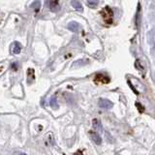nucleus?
<instances>
[{
  "label": "nucleus",
  "instance_id": "obj_1",
  "mask_svg": "<svg viewBox=\"0 0 155 155\" xmlns=\"http://www.w3.org/2000/svg\"><path fill=\"white\" fill-rule=\"evenodd\" d=\"M101 15L103 16V19L108 24H111L113 22V13L111 8L109 7H105L103 10L101 11Z\"/></svg>",
  "mask_w": 155,
  "mask_h": 155
},
{
  "label": "nucleus",
  "instance_id": "obj_2",
  "mask_svg": "<svg viewBox=\"0 0 155 155\" xmlns=\"http://www.w3.org/2000/svg\"><path fill=\"white\" fill-rule=\"evenodd\" d=\"M46 5L51 12L56 13L60 10V5L58 0H46Z\"/></svg>",
  "mask_w": 155,
  "mask_h": 155
},
{
  "label": "nucleus",
  "instance_id": "obj_3",
  "mask_svg": "<svg viewBox=\"0 0 155 155\" xmlns=\"http://www.w3.org/2000/svg\"><path fill=\"white\" fill-rule=\"evenodd\" d=\"M98 104H99V107L101 109H104V110H110L113 107V104L111 101H109L107 99H100Z\"/></svg>",
  "mask_w": 155,
  "mask_h": 155
},
{
  "label": "nucleus",
  "instance_id": "obj_4",
  "mask_svg": "<svg viewBox=\"0 0 155 155\" xmlns=\"http://www.w3.org/2000/svg\"><path fill=\"white\" fill-rule=\"evenodd\" d=\"M89 137L92 140V142H94L96 145H101L102 144V139L100 135L98 133L94 131H89Z\"/></svg>",
  "mask_w": 155,
  "mask_h": 155
},
{
  "label": "nucleus",
  "instance_id": "obj_5",
  "mask_svg": "<svg viewBox=\"0 0 155 155\" xmlns=\"http://www.w3.org/2000/svg\"><path fill=\"white\" fill-rule=\"evenodd\" d=\"M95 81L97 83H108L110 81V79L105 75L99 74L95 77Z\"/></svg>",
  "mask_w": 155,
  "mask_h": 155
},
{
  "label": "nucleus",
  "instance_id": "obj_6",
  "mask_svg": "<svg viewBox=\"0 0 155 155\" xmlns=\"http://www.w3.org/2000/svg\"><path fill=\"white\" fill-rule=\"evenodd\" d=\"M20 51H22V45L18 42H15L12 44L11 46V51L13 52L14 54H19Z\"/></svg>",
  "mask_w": 155,
  "mask_h": 155
},
{
  "label": "nucleus",
  "instance_id": "obj_7",
  "mask_svg": "<svg viewBox=\"0 0 155 155\" xmlns=\"http://www.w3.org/2000/svg\"><path fill=\"white\" fill-rule=\"evenodd\" d=\"M79 28H80L79 23L76 22H71L68 24V29L73 31V32H77L78 30H79Z\"/></svg>",
  "mask_w": 155,
  "mask_h": 155
},
{
  "label": "nucleus",
  "instance_id": "obj_8",
  "mask_svg": "<svg viewBox=\"0 0 155 155\" xmlns=\"http://www.w3.org/2000/svg\"><path fill=\"white\" fill-rule=\"evenodd\" d=\"M71 5L77 11H80V12L83 11V5H81V4L78 1V0H73V1L71 2Z\"/></svg>",
  "mask_w": 155,
  "mask_h": 155
},
{
  "label": "nucleus",
  "instance_id": "obj_9",
  "mask_svg": "<svg viewBox=\"0 0 155 155\" xmlns=\"http://www.w3.org/2000/svg\"><path fill=\"white\" fill-rule=\"evenodd\" d=\"M27 77H28V83H31L34 80V70L33 69H28L27 71Z\"/></svg>",
  "mask_w": 155,
  "mask_h": 155
},
{
  "label": "nucleus",
  "instance_id": "obj_10",
  "mask_svg": "<svg viewBox=\"0 0 155 155\" xmlns=\"http://www.w3.org/2000/svg\"><path fill=\"white\" fill-rule=\"evenodd\" d=\"M31 8L32 9H33L35 12H38L39 10H40V8H41V3H40V1H35V2H33L31 4Z\"/></svg>",
  "mask_w": 155,
  "mask_h": 155
},
{
  "label": "nucleus",
  "instance_id": "obj_11",
  "mask_svg": "<svg viewBox=\"0 0 155 155\" xmlns=\"http://www.w3.org/2000/svg\"><path fill=\"white\" fill-rule=\"evenodd\" d=\"M50 105L51 108L54 109H58V103H57V100H56L55 97H52L51 101H50Z\"/></svg>",
  "mask_w": 155,
  "mask_h": 155
},
{
  "label": "nucleus",
  "instance_id": "obj_12",
  "mask_svg": "<svg viewBox=\"0 0 155 155\" xmlns=\"http://www.w3.org/2000/svg\"><path fill=\"white\" fill-rule=\"evenodd\" d=\"M93 127L95 128V130H101L102 129V126H101L100 121L97 120V119L93 120Z\"/></svg>",
  "mask_w": 155,
  "mask_h": 155
},
{
  "label": "nucleus",
  "instance_id": "obj_13",
  "mask_svg": "<svg viewBox=\"0 0 155 155\" xmlns=\"http://www.w3.org/2000/svg\"><path fill=\"white\" fill-rule=\"evenodd\" d=\"M87 5L90 8H96L97 5H98V1H97V0H88Z\"/></svg>",
  "mask_w": 155,
  "mask_h": 155
},
{
  "label": "nucleus",
  "instance_id": "obj_14",
  "mask_svg": "<svg viewBox=\"0 0 155 155\" xmlns=\"http://www.w3.org/2000/svg\"><path fill=\"white\" fill-rule=\"evenodd\" d=\"M83 60H78L76 61V62L73 64V67H77V66H81V65H84V64H86V63H81Z\"/></svg>",
  "mask_w": 155,
  "mask_h": 155
}]
</instances>
